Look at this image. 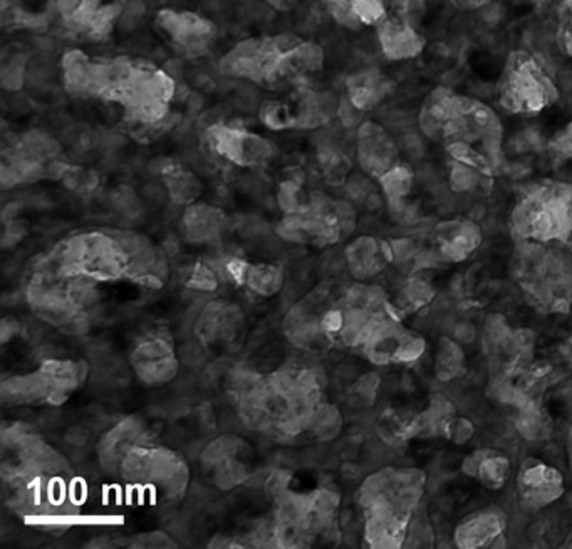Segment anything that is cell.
Listing matches in <instances>:
<instances>
[{"mask_svg": "<svg viewBox=\"0 0 572 549\" xmlns=\"http://www.w3.org/2000/svg\"><path fill=\"white\" fill-rule=\"evenodd\" d=\"M324 66V49L314 40L291 32L240 40L220 61L228 78L253 81L266 86L293 82Z\"/></svg>", "mask_w": 572, "mask_h": 549, "instance_id": "obj_1", "label": "cell"}, {"mask_svg": "<svg viewBox=\"0 0 572 549\" xmlns=\"http://www.w3.org/2000/svg\"><path fill=\"white\" fill-rule=\"evenodd\" d=\"M558 96L544 64L527 53H514L502 81V105L512 111H539Z\"/></svg>", "mask_w": 572, "mask_h": 549, "instance_id": "obj_2", "label": "cell"}, {"mask_svg": "<svg viewBox=\"0 0 572 549\" xmlns=\"http://www.w3.org/2000/svg\"><path fill=\"white\" fill-rule=\"evenodd\" d=\"M155 24L161 36L174 46L175 51L187 59L205 56L217 38V27L212 21L188 11L161 9L157 13Z\"/></svg>", "mask_w": 572, "mask_h": 549, "instance_id": "obj_3", "label": "cell"}, {"mask_svg": "<svg viewBox=\"0 0 572 549\" xmlns=\"http://www.w3.org/2000/svg\"><path fill=\"white\" fill-rule=\"evenodd\" d=\"M207 140L218 155L240 167H259L274 157L270 142L220 123L207 130Z\"/></svg>", "mask_w": 572, "mask_h": 549, "instance_id": "obj_4", "label": "cell"}, {"mask_svg": "<svg viewBox=\"0 0 572 549\" xmlns=\"http://www.w3.org/2000/svg\"><path fill=\"white\" fill-rule=\"evenodd\" d=\"M320 4L339 26L351 30L380 26L388 17L386 0H320Z\"/></svg>", "mask_w": 572, "mask_h": 549, "instance_id": "obj_5", "label": "cell"}, {"mask_svg": "<svg viewBox=\"0 0 572 549\" xmlns=\"http://www.w3.org/2000/svg\"><path fill=\"white\" fill-rule=\"evenodd\" d=\"M378 38L388 59H410L422 53L425 39L414 30V27L398 17H386L378 26Z\"/></svg>", "mask_w": 572, "mask_h": 549, "instance_id": "obj_6", "label": "cell"}, {"mask_svg": "<svg viewBox=\"0 0 572 549\" xmlns=\"http://www.w3.org/2000/svg\"><path fill=\"white\" fill-rule=\"evenodd\" d=\"M360 160L366 172L383 175L391 170L395 147L386 136L385 130L374 123H364L360 128Z\"/></svg>", "mask_w": 572, "mask_h": 549, "instance_id": "obj_7", "label": "cell"}, {"mask_svg": "<svg viewBox=\"0 0 572 549\" xmlns=\"http://www.w3.org/2000/svg\"><path fill=\"white\" fill-rule=\"evenodd\" d=\"M347 90L353 105L363 111L378 105L391 93V84L378 69H364L347 80Z\"/></svg>", "mask_w": 572, "mask_h": 549, "instance_id": "obj_8", "label": "cell"}, {"mask_svg": "<svg viewBox=\"0 0 572 549\" xmlns=\"http://www.w3.org/2000/svg\"><path fill=\"white\" fill-rule=\"evenodd\" d=\"M226 224V215L210 205H192L184 215V227L190 242L203 244L218 237Z\"/></svg>", "mask_w": 572, "mask_h": 549, "instance_id": "obj_9", "label": "cell"}, {"mask_svg": "<svg viewBox=\"0 0 572 549\" xmlns=\"http://www.w3.org/2000/svg\"><path fill=\"white\" fill-rule=\"evenodd\" d=\"M161 175L165 178V184L168 187L172 201L176 203H192L199 197V180L184 167H180L178 163L170 161V165L165 168V172Z\"/></svg>", "mask_w": 572, "mask_h": 549, "instance_id": "obj_10", "label": "cell"}, {"mask_svg": "<svg viewBox=\"0 0 572 549\" xmlns=\"http://www.w3.org/2000/svg\"><path fill=\"white\" fill-rule=\"evenodd\" d=\"M27 71H29V56L24 51L21 49L4 51L2 67H0V81L4 90L19 91L27 82Z\"/></svg>", "mask_w": 572, "mask_h": 549, "instance_id": "obj_11", "label": "cell"}, {"mask_svg": "<svg viewBox=\"0 0 572 549\" xmlns=\"http://www.w3.org/2000/svg\"><path fill=\"white\" fill-rule=\"evenodd\" d=\"M282 281H284V272L279 266L259 264L251 268L245 284L257 295L272 296L282 287Z\"/></svg>", "mask_w": 572, "mask_h": 549, "instance_id": "obj_12", "label": "cell"}, {"mask_svg": "<svg viewBox=\"0 0 572 549\" xmlns=\"http://www.w3.org/2000/svg\"><path fill=\"white\" fill-rule=\"evenodd\" d=\"M381 182H383V187H385L386 195L391 202V205H397L401 203L403 195L410 190L412 185V176L406 172V168H391L388 170L383 176H381Z\"/></svg>", "mask_w": 572, "mask_h": 549, "instance_id": "obj_13", "label": "cell"}, {"mask_svg": "<svg viewBox=\"0 0 572 549\" xmlns=\"http://www.w3.org/2000/svg\"><path fill=\"white\" fill-rule=\"evenodd\" d=\"M260 120L270 130H286V128H294L295 115H293L291 109L279 101H270L260 109Z\"/></svg>", "mask_w": 572, "mask_h": 549, "instance_id": "obj_14", "label": "cell"}, {"mask_svg": "<svg viewBox=\"0 0 572 549\" xmlns=\"http://www.w3.org/2000/svg\"><path fill=\"white\" fill-rule=\"evenodd\" d=\"M111 202L113 205L120 210L121 214L124 217H130V219H136L140 217L143 212V207L138 201L136 193L130 187L126 185H121L116 188L113 193H111Z\"/></svg>", "mask_w": 572, "mask_h": 549, "instance_id": "obj_15", "label": "cell"}, {"mask_svg": "<svg viewBox=\"0 0 572 549\" xmlns=\"http://www.w3.org/2000/svg\"><path fill=\"white\" fill-rule=\"evenodd\" d=\"M187 286L188 287H192V289L203 291V293L215 291V289H217V286H218L217 272H215L210 266L197 264L195 268L192 269V272H190V278L187 279Z\"/></svg>", "mask_w": 572, "mask_h": 549, "instance_id": "obj_16", "label": "cell"}, {"mask_svg": "<svg viewBox=\"0 0 572 549\" xmlns=\"http://www.w3.org/2000/svg\"><path fill=\"white\" fill-rule=\"evenodd\" d=\"M558 39L562 51L572 56V0H564L560 4Z\"/></svg>", "mask_w": 572, "mask_h": 549, "instance_id": "obj_17", "label": "cell"}, {"mask_svg": "<svg viewBox=\"0 0 572 549\" xmlns=\"http://www.w3.org/2000/svg\"><path fill=\"white\" fill-rule=\"evenodd\" d=\"M391 7L395 11V17L413 24L425 13V0H393Z\"/></svg>", "mask_w": 572, "mask_h": 549, "instance_id": "obj_18", "label": "cell"}, {"mask_svg": "<svg viewBox=\"0 0 572 549\" xmlns=\"http://www.w3.org/2000/svg\"><path fill=\"white\" fill-rule=\"evenodd\" d=\"M320 328L322 331L328 336L341 335L343 330H345V324H346V318H345V313L339 311V309H329L322 314V318L320 320Z\"/></svg>", "mask_w": 572, "mask_h": 549, "instance_id": "obj_19", "label": "cell"}, {"mask_svg": "<svg viewBox=\"0 0 572 549\" xmlns=\"http://www.w3.org/2000/svg\"><path fill=\"white\" fill-rule=\"evenodd\" d=\"M174 539L175 537L157 531V533H149V535H145V536L136 537V541L132 546H134V548H174V546H176Z\"/></svg>", "mask_w": 572, "mask_h": 549, "instance_id": "obj_20", "label": "cell"}, {"mask_svg": "<svg viewBox=\"0 0 572 549\" xmlns=\"http://www.w3.org/2000/svg\"><path fill=\"white\" fill-rule=\"evenodd\" d=\"M506 462H502L500 459H491L480 468L482 477L489 485H499V483H502V479L506 477Z\"/></svg>", "mask_w": 572, "mask_h": 549, "instance_id": "obj_21", "label": "cell"}, {"mask_svg": "<svg viewBox=\"0 0 572 549\" xmlns=\"http://www.w3.org/2000/svg\"><path fill=\"white\" fill-rule=\"evenodd\" d=\"M336 215H337L343 234L351 232L354 227V222H356V212H354L353 205L349 202H336Z\"/></svg>", "mask_w": 572, "mask_h": 549, "instance_id": "obj_22", "label": "cell"}, {"mask_svg": "<svg viewBox=\"0 0 572 549\" xmlns=\"http://www.w3.org/2000/svg\"><path fill=\"white\" fill-rule=\"evenodd\" d=\"M453 187L457 190H468L477 185V175L464 165H457L452 175Z\"/></svg>", "mask_w": 572, "mask_h": 549, "instance_id": "obj_23", "label": "cell"}, {"mask_svg": "<svg viewBox=\"0 0 572 549\" xmlns=\"http://www.w3.org/2000/svg\"><path fill=\"white\" fill-rule=\"evenodd\" d=\"M26 236V226L22 222H9L5 224V230L2 236V247H13L17 242L22 241V237Z\"/></svg>", "mask_w": 572, "mask_h": 549, "instance_id": "obj_24", "label": "cell"}, {"mask_svg": "<svg viewBox=\"0 0 572 549\" xmlns=\"http://www.w3.org/2000/svg\"><path fill=\"white\" fill-rule=\"evenodd\" d=\"M360 107H354L351 99L341 101L339 107H337V116H339V120H341V123H343L346 128L354 126V124L360 121Z\"/></svg>", "mask_w": 572, "mask_h": 549, "instance_id": "obj_25", "label": "cell"}, {"mask_svg": "<svg viewBox=\"0 0 572 549\" xmlns=\"http://www.w3.org/2000/svg\"><path fill=\"white\" fill-rule=\"evenodd\" d=\"M423 347H425V345H423V341H420V339H410V341L403 343L398 353L399 360L410 362V360L418 358V356L422 355V351H423Z\"/></svg>", "mask_w": 572, "mask_h": 549, "instance_id": "obj_26", "label": "cell"}, {"mask_svg": "<svg viewBox=\"0 0 572 549\" xmlns=\"http://www.w3.org/2000/svg\"><path fill=\"white\" fill-rule=\"evenodd\" d=\"M64 441L66 443H69L71 447H76V449H81V447H84L88 441H90V432L86 429H82V427H71V429H67L66 433H64Z\"/></svg>", "mask_w": 572, "mask_h": 549, "instance_id": "obj_27", "label": "cell"}, {"mask_svg": "<svg viewBox=\"0 0 572 549\" xmlns=\"http://www.w3.org/2000/svg\"><path fill=\"white\" fill-rule=\"evenodd\" d=\"M552 148L566 157H572V126L552 142Z\"/></svg>", "mask_w": 572, "mask_h": 549, "instance_id": "obj_28", "label": "cell"}, {"mask_svg": "<svg viewBox=\"0 0 572 549\" xmlns=\"http://www.w3.org/2000/svg\"><path fill=\"white\" fill-rule=\"evenodd\" d=\"M21 333V322L13 318H4V322L0 324V336H2V343H7L11 338Z\"/></svg>", "mask_w": 572, "mask_h": 549, "instance_id": "obj_29", "label": "cell"}, {"mask_svg": "<svg viewBox=\"0 0 572 549\" xmlns=\"http://www.w3.org/2000/svg\"><path fill=\"white\" fill-rule=\"evenodd\" d=\"M453 333L464 343H472L475 339V336H477L474 324H470V322H460L457 326H453Z\"/></svg>", "mask_w": 572, "mask_h": 549, "instance_id": "obj_30", "label": "cell"}, {"mask_svg": "<svg viewBox=\"0 0 572 549\" xmlns=\"http://www.w3.org/2000/svg\"><path fill=\"white\" fill-rule=\"evenodd\" d=\"M405 148L413 157H420L423 153V143L418 140L416 134H406L405 136Z\"/></svg>", "mask_w": 572, "mask_h": 549, "instance_id": "obj_31", "label": "cell"}, {"mask_svg": "<svg viewBox=\"0 0 572 549\" xmlns=\"http://www.w3.org/2000/svg\"><path fill=\"white\" fill-rule=\"evenodd\" d=\"M21 209H22V205H21L19 202H11V203H7V205L4 207V210H2V222H4V226H5V224H9V222H13Z\"/></svg>", "mask_w": 572, "mask_h": 549, "instance_id": "obj_32", "label": "cell"}, {"mask_svg": "<svg viewBox=\"0 0 572 549\" xmlns=\"http://www.w3.org/2000/svg\"><path fill=\"white\" fill-rule=\"evenodd\" d=\"M470 435H472V425L466 420H460L455 427V439L458 442H462V441H466Z\"/></svg>", "mask_w": 572, "mask_h": 549, "instance_id": "obj_33", "label": "cell"}, {"mask_svg": "<svg viewBox=\"0 0 572 549\" xmlns=\"http://www.w3.org/2000/svg\"><path fill=\"white\" fill-rule=\"evenodd\" d=\"M491 0H453V4L460 9H465V11H472V9H480L483 5H487Z\"/></svg>", "mask_w": 572, "mask_h": 549, "instance_id": "obj_34", "label": "cell"}, {"mask_svg": "<svg viewBox=\"0 0 572 549\" xmlns=\"http://www.w3.org/2000/svg\"><path fill=\"white\" fill-rule=\"evenodd\" d=\"M264 2L279 11H286V9H291L297 0H264Z\"/></svg>", "mask_w": 572, "mask_h": 549, "instance_id": "obj_35", "label": "cell"}, {"mask_svg": "<svg viewBox=\"0 0 572 549\" xmlns=\"http://www.w3.org/2000/svg\"><path fill=\"white\" fill-rule=\"evenodd\" d=\"M345 474L349 476V477H356V476L360 474V470L356 469L354 466H351V464H349V466H345Z\"/></svg>", "mask_w": 572, "mask_h": 549, "instance_id": "obj_36", "label": "cell"}, {"mask_svg": "<svg viewBox=\"0 0 572 549\" xmlns=\"http://www.w3.org/2000/svg\"><path fill=\"white\" fill-rule=\"evenodd\" d=\"M485 214V210H483V207H474V209H472V212H470V215H472V217H474V219H482V215Z\"/></svg>", "mask_w": 572, "mask_h": 549, "instance_id": "obj_37", "label": "cell"}, {"mask_svg": "<svg viewBox=\"0 0 572 549\" xmlns=\"http://www.w3.org/2000/svg\"><path fill=\"white\" fill-rule=\"evenodd\" d=\"M568 506H569V508H571L572 510V494H569V496H568Z\"/></svg>", "mask_w": 572, "mask_h": 549, "instance_id": "obj_38", "label": "cell"}, {"mask_svg": "<svg viewBox=\"0 0 572 549\" xmlns=\"http://www.w3.org/2000/svg\"><path fill=\"white\" fill-rule=\"evenodd\" d=\"M534 2H535V4H544L546 0H534Z\"/></svg>", "mask_w": 572, "mask_h": 549, "instance_id": "obj_39", "label": "cell"}]
</instances>
